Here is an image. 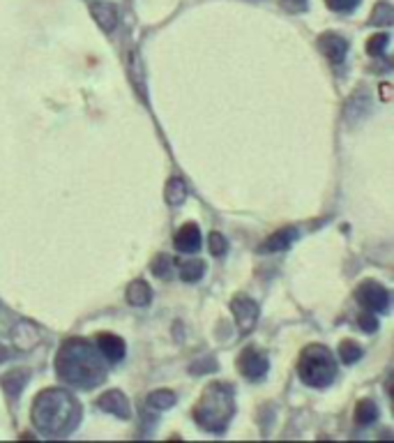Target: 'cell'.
Here are the masks:
<instances>
[{"mask_svg":"<svg viewBox=\"0 0 394 443\" xmlns=\"http://www.w3.org/2000/svg\"><path fill=\"white\" fill-rule=\"evenodd\" d=\"M176 247L180 249V252H185V254L198 252V247H200V228L196 224H185L176 233Z\"/></svg>","mask_w":394,"mask_h":443,"instance_id":"cell-11","label":"cell"},{"mask_svg":"<svg viewBox=\"0 0 394 443\" xmlns=\"http://www.w3.org/2000/svg\"><path fill=\"white\" fill-rule=\"evenodd\" d=\"M231 309H233L235 321H238V325H240V330L247 332L256 325V318H259V305H256L252 298H247V296L233 298Z\"/></svg>","mask_w":394,"mask_h":443,"instance_id":"cell-7","label":"cell"},{"mask_svg":"<svg viewBox=\"0 0 394 443\" xmlns=\"http://www.w3.org/2000/svg\"><path fill=\"white\" fill-rule=\"evenodd\" d=\"M238 367L249 381H259L268 372V358L261 356L256 349H245L238 358Z\"/></svg>","mask_w":394,"mask_h":443,"instance_id":"cell-6","label":"cell"},{"mask_svg":"<svg viewBox=\"0 0 394 443\" xmlns=\"http://www.w3.org/2000/svg\"><path fill=\"white\" fill-rule=\"evenodd\" d=\"M357 300L369 311H373V314L387 311V307H390V293L376 282H364L362 287L357 289Z\"/></svg>","mask_w":394,"mask_h":443,"instance_id":"cell-5","label":"cell"},{"mask_svg":"<svg viewBox=\"0 0 394 443\" xmlns=\"http://www.w3.org/2000/svg\"><path fill=\"white\" fill-rule=\"evenodd\" d=\"M127 300H129V305H134V307H145V305H150V300H152V291L143 280H136L129 284Z\"/></svg>","mask_w":394,"mask_h":443,"instance_id":"cell-14","label":"cell"},{"mask_svg":"<svg viewBox=\"0 0 394 443\" xmlns=\"http://www.w3.org/2000/svg\"><path fill=\"white\" fill-rule=\"evenodd\" d=\"M26 379H28V374L21 372V370L7 374V377L3 379V386H5L7 395H10V397H17V395L21 392V388H24V383H26Z\"/></svg>","mask_w":394,"mask_h":443,"instance_id":"cell-20","label":"cell"},{"mask_svg":"<svg viewBox=\"0 0 394 443\" xmlns=\"http://www.w3.org/2000/svg\"><path fill=\"white\" fill-rule=\"evenodd\" d=\"M387 44H390V35L378 33V35H373V37H369V42H366V51H369V55H373V58H378V55L385 53Z\"/></svg>","mask_w":394,"mask_h":443,"instance_id":"cell-22","label":"cell"},{"mask_svg":"<svg viewBox=\"0 0 394 443\" xmlns=\"http://www.w3.org/2000/svg\"><path fill=\"white\" fill-rule=\"evenodd\" d=\"M378 418V406L373 404L371 399H362L355 408V420L359 425H371L373 420Z\"/></svg>","mask_w":394,"mask_h":443,"instance_id":"cell-18","label":"cell"},{"mask_svg":"<svg viewBox=\"0 0 394 443\" xmlns=\"http://www.w3.org/2000/svg\"><path fill=\"white\" fill-rule=\"evenodd\" d=\"M228 249V242L221 233H210V254L212 256H224Z\"/></svg>","mask_w":394,"mask_h":443,"instance_id":"cell-24","label":"cell"},{"mask_svg":"<svg viewBox=\"0 0 394 443\" xmlns=\"http://www.w3.org/2000/svg\"><path fill=\"white\" fill-rule=\"evenodd\" d=\"M318 46H321L323 55L332 62H341L348 53V39L337 33H323L318 37Z\"/></svg>","mask_w":394,"mask_h":443,"instance_id":"cell-8","label":"cell"},{"mask_svg":"<svg viewBox=\"0 0 394 443\" xmlns=\"http://www.w3.org/2000/svg\"><path fill=\"white\" fill-rule=\"evenodd\" d=\"M97 406L102 408V411H106L111 415H118V418H129L131 415V408H129V401L127 397L120 392V390H109L104 392L100 399H97Z\"/></svg>","mask_w":394,"mask_h":443,"instance_id":"cell-9","label":"cell"},{"mask_svg":"<svg viewBox=\"0 0 394 443\" xmlns=\"http://www.w3.org/2000/svg\"><path fill=\"white\" fill-rule=\"evenodd\" d=\"M283 3H286L290 10H304V5H307L304 0H283Z\"/></svg>","mask_w":394,"mask_h":443,"instance_id":"cell-28","label":"cell"},{"mask_svg":"<svg viewBox=\"0 0 394 443\" xmlns=\"http://www.w3.org/2000/svg\"><path fill=\"white\" fill-rule=\"evenodd\" d=\"M203 273H205V263L200 259H189L180 266V277H182L185 282H198L200 277H203Z\"/></svg>","mask_w":394,"mask_h":443,"instance_id":"cell-16","label":"cell"},{"mask_svg":"<svg viewBox=\"0 0 394 443\" xmlns=\"http://www.w3.org/2000/svg\"><path fill=\"white\" fill-rule=\"evenodd\" d=\"M297 374H300L302 383H307L311 388H325L337 377V363L325 346L311 344L302 351Z\"/></svg>","mask_w":394,"mask_h":443,"instance_id":"cell-4","label":"cell"},{"mask_svg":"<svg viewBox=\"0 0 394 443\" xmlns=\"http://www.w3.org/2000/svg\"><path fill=\"white\" fill-rule=\"evenodd\" d=\"M392 19H394V12H392V7L387 5V3H380L376 10H373V24H392Z\"/></svg>","mask_w":394,"mask_h":443,"instance_id":"cell-23","label":"cell"},{"mask_svg":"<svg viewBox=\"0 0 394 443\" xmlns=\"http://www.w3.org/2000/svg\"><path fill=\"white\" fill-rule=\"evenodd\" d=\"M196 422L200 427L221 432L233 415V386L228 383H214L207 386L203 399L196 406Z\"/></svg>","mask_w":394,"mask_h":443,"instance_id":"cell-3","label":"cell"},{"mask_svg":"<svg viewBox=\"0 0 394 443\" xmlns=\"http://www.w3.org/2000/svg\"><path fill=\"white\" fill-rule=\"evenodd\" d=\"M97 349L104 358H109L111 363H118V360L124 358V342L118 335H109V332H104V335L97 337Z\"/></svg>","mask_w":394,"mask_h":443,"instance_id":"cell-10","label":"cell"},{"mask_svg":"<svg viewBox=\"0 0 394 443\" xmlns=\"http://www.w3.org/2000/svg\"><path fill=\"white\" fill-rule=\"evenodd\" d=\"M325 3L335 12H353L359 5V0H325Z\"/></svg>","mask_w":394,"mask_h":443,"instance_id":"cell-25","label":"cell"},{"mask_svg":"<svg viewBox=\"0 0 394 443\" xmlns=\"http://www.w3.org/2000/svg\"><path fill=\"white\" fill-rule=\"evenodd\" d=\"M173 404H176V392L171 390H155L148 395V406L157 408V411H166V408H171Z\"/></svg>","mask_w":394,"mask_h":443,"instance_id":"cell-17","label":"cell"},{"mask_svg":"<svg viewBox=\"0 0 394 443\" xmlns=\"http://www.w3.org/2000/svg\"><path fill=\"white\" fill-rule=\"evenodd\" d=\"M55 370L65 383L83 388V390H90L93 386L102 383L106 377L100 351L86 339H69L62 344L58 358H55Z\"/></svg>","mask_w":394,"mask_h":443,"instance_id":"cell-1","label":"cell"},{"mask_svg":"<svg viewBox=\"0 0 394 443\" xmlns=\"http://www.w3.org/2000/svg\"><path fill=\"white\" fill-rule=\"evenodd\" d=\"M90 12H93L95 21L100 24L102 30L111 33L118 24V12L113 5H106V3H93L90 5Z\"/></svg>","mask_w":394,"mask_h":443,"instance_id":"cell-13","label":"cell"},{"mask_svg":"<svg viewBox=\"0 0 394 443\" xmlns=\"http://www.w3.org/2000/svg\"><path fill=\"white\" fill-rule=\"evenodd\" d=\"M217 370V363H214L212 358H203L200 363H194L191 365V372L194 374H203V372H214Z\"/></svg>","mask_w":394,"mask_h":443,"instance_id":"cell-26","label":"cell"},{"mask_svg":"<svg viewBox=\"0 0 394 443\" xmlns=\"http://www.w3.org/2000/svg\"><path fill=\"white\" fill-rule=\"evenodd\" d=\"M295 240H297V228L293 226L281 228V231H276L274 235H270L268 242H263L261 252H283V249H288Z\"/></svg>","mask_w":394,"mask_h":443,"instance_id":"cell-12","label":"cell"},{"mask_svg":"<svg viewBox=\"0 0 394 443\" xmlns=\"http://www.w3.org/2000/svg\"><path fill=\"white\" fill-rule=\"evenodd\" d=\"M187 199V185L182 178L173 176L169 183H166V201L171 206H180Z\"/></svg>","mask_w":394,"mask_h":443,"instance_id":"cell-15","label":"cell"},{"mask_svg":"<svg viewBox=\"0 0 394 443\" xmlns=\"http://www.w3.org/2000/svg\"><path fill=\"white\" fill-rule=\"evenodd\" d=\"M173 268H176V263H173V259L169 254H159L155 256V261H152L150 270L155 273L157 277H162V280H171L173 277Z\"/></svg>","mask_w":394,"mask_h":443,"instance_id":"cell-19","label":"cell"},{"mask_svg":"<svg viewBox=\"0 0 394 443\" xmlns=\"http://www.w3.org/2000/svg\"><path fill=\"white\" fill-rule=\"evenodd\" d=\"M357 321H359V325H362L364 332H373L378 328V321H376V314H373V311H371V314H362Z\"/></svg>","mask_w":394,"mask_h":443,"instance_id":"cell-27","label":"cell"},{"mask_svg":"<svg viewBox=\"0 0 394 443\" xmlns=\"http://www.w3.org/2000/svg\"><path fill=\"white\" fill-rule=\"evenodd\" d=\"M359 356H362V349H359V344L353 342V339H344V342L339 344V358H341L346 365H353Z\"/></svg>","mask_w":394,"mask_h":443,"instance_id":"cell-21","label":"cell"},{"mask_svg":"<svg viewBox=\"0 0 394 443\" xmlns=\"http://www.w3.org/2000/svg\"><path fill=\"white\" fill-rule=\"evenodd\" d=\"M79 420H81L79 401L67 390H60V388L39 392L32 404V422L44 434L65 436L79 425Z\"/></svg>","mask_w":394,"mask_h":443,"instance_id":"cell-2","label":"cell"}]
</instances>
